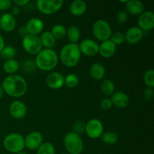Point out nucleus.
<instances>
[{
  "label": "nucleus",
  "mask_w": 154,
  "mask_h": 154,
  "mask_svg": "<svg viewBox=\"0 0 154 154\" xmlns=\"http://www.w3.org/2000/svg\"><path fill=\"white\" fill-rule=\"evenodd\" d=\"M29 2V0H14L13 3H14L15 5L19 7V6H25Z\"/></svg>",
  "instance_id": "a19ab883"
},
{
  "label": "nucleus",
  "mask_w": 154,
  "mask_h": 154,
  "mask_svg": "<svg viewBox=\"0 0 154 154\" xmlns=\"http://www.w3.org/2000/svg\"><path fill=\"white\" fill-rule=\"evenodd\" d=\"M154 92L153 88H150V87H147L144 91V98L147 101L151 100L153 98Z\"/></svg>",
  "instance_id": "58836bf2"
},
{
  "label": "nucleus",
  "mask_w": 154,
  "mask_h": 154,
  "mask_svg": "<svg viewBox=\"0 0 154 154\" xmlns=\"http://www.w3.org/2000/svg\"><path fill=\"white\" fill-rule=\"evenodd\" d=\"M59 63L58 55L53 49H42L36 55L35 63L36 68L45 72H50L55 69Z\"/></svg>",
  "instance_id": "f03ea898"
},
{
  "label": "nucleus",
  "mask_w": 154,
  "mask_h": 154,
  "mask_svg": "<svg viewBox=\"0 0 154 154\" xmlns=\"http://www.w3.org/2000/svg\"><path fill=\"white\" fill-rule=\"evenodd\" d=\"M3 96H4V91H3V89L2 87V86H0V100L2 99Z\"/></svg>",
  "instance_id": "c03bdc74"
},
{
  "label": "nucleus",
  "mask_w": 154,
  "mask_h": 154,
  "mask_svg": "<svg viewBox=\"0 0 154 154\" xmlns=\"http://www.w3.org/2000/svg\"><path fill=\"white\" fill-rule=\"evenodd\" d=\"M78 45L81 54L87 57H94L99 54V45L93 39H84Z\"/></svg>",
  "instance_id": "9d476101"
},
{
  "label": "nucleus",
  "mask_w": 154,
  "mask_h": 154,
  "mask_svg": "<svg viewBox=\"0 0 154 154\" xmlns=\"http://www.w3.org/2000/svg\"><path fill=\"white\" fill-rule=\"evenodd\" d=\"M66 36L70 43L77 44V42L81 38V30L76 26H72L66 31Z\"/></svg>",
  "instance_id": "b1692460"
},
{
  "label": "nucleus",
  "mask_w": 154,
  "mask_h": 154,
  "mask_svg": "<svg viewBox=\"0 0 154 154\" xmlns=\"http://www.w3.org/2000/svg\"><path fill=\"white\" fill-rule=\"evenodd\" d=\"M42 47H45L46 49H52L56 45L57 40L53 36L50 31H45L42 32L39 37Z\"/></svg>",
  "instance_id": "5701e85b"
},
{
  "label": "nucleus",
  "mask_w": 154,
  "mask_h": 154,
  "mask_svg": "<svg viewBox=\"0 0 154 154\" xmlns=\"http://www.w3.org/2000/svg\"><path fill=\"white\" fill-rule=\"evenodd\" d=\"M104 132V126L99 119L93 118L88 120L86 123L85 133L92 139H97L100 138Z\"/></svg>",
  "instance_id": "1a4fd4ad"
},
{
  "label": "nucleus",
  "mask_w": 154,
  "mask_h": 154,
  "mask_svg": "<svg viewBox=\"0 0 154 154\" xmlns=\"http://www.w3.org/2000/svg\"><path fill=\"white\" fill-rule=\"evenodd\" d=\"M17 154H27V153H26V152H23V151H21V152H20V153H17Z\"/></svg>",
  "instance_id": "a18cd8bd"
},
{
  "label": "nucleus",
  "mask_w": 154,
  "mask_h": 154,
  "mask_svg": "<svg viewBox=\"0 0 154 154\" xmlns=\"http://www.w3.org/2000/svg\"><path fill=\"white\" fill-rule=\"evenodd\" d=\"M4 93L13 98H20L26 94L28 89L26 81L19 75H11L2 84Z\"/></svg>",
  "instance_id": "f257e3e1"
},
{
  "label": "nucleus",
  "mask_w": 154,
  "mask_h": 154,
  "mask_svg": "<svg viewBox=\"0 0 154 154\" xmlns=\"http://www.w3.org/2000/svg\"><path fill=\"white\" fill-rule=\"evenodd\" d=\"M3 145L6 150L12 153H18L25 147L24 138L19 133L12 132L5 137Z\"/></svg>",
  "instance_id": "20e7f679"
},
{
  "label": "nucleus",
  "mask_w": 154,
  "mask_h": 154,
  "mask_svg": "<svg viewBox=\"0 0 154 154\" xmlns=\"http://www.w3.org/2000/svg\"><path fill=\"white\" fill-rule=\"evenodd\" d=\"M11 14L12 15V16H17V15H18L20 14V8L19 7H17V6L14 5L13 6V7H11Z\"/></svg>",
  "instance_id": "79ce46f5"
},
{
  "label": "nucleus",
  "mask_w": 154,
  "mask_h": 154,
  "mask_svg": "<svg viewBox=\"0 0 154 154\" xmlns=\"http://www.w3.org/2000/svg\"><path fill=\"white\" fill-rule=\"evenodd\" d=\"M66 31L67 29L66 27L62 24H57L52 27L51 32L53 35L56 40H60V39L64 38L66 36Z\"/></svg>",
  "instance_id": "cd10ccee"
},
{
  "label": "nucleus",
  "mask_w": 154,
  "mask_h": 154,
  "mask_svg": "<svg viewBox=\"0 0 154 154\" xmlns=\"http://www.w3.org/2000/svg\"><path fill=\"white\" fill-rule=\"evenodd\" d=\"M87 8V5L84 0H75L72 2L69 7V11L72 15L80 17L84 14Z\"/></svg>",
  "instance_id": "412c9836"
},
{
  "label": "nucleus",
  "mask_w": 154,
  "mask_h": 154,
  "mask_svg": "<svg viewBox=\"0 0 154 154\" xmlns=\"http://www.w3.org/2000/svg\"><path fill=\"white\" fill-rule=\"evenodd\" d=\"M101 91L105 96H111L115 92V85L111 80L105 79L102 82L100 86Z\"/></svg>",
  "instance_id": "393cba45"
},
{
  "label": "nucleus",
  "mask_w": 154,
  "mask_h": 154,
  "mask_svg": "<svg viewBox=\"0 0 154 154\" xmlns=\"http://www.w3.org/2000/svg\"><path fill=\"white\" fill-rule=\"evenodd\" d=\"M111 101L113 106L118 108H126L129 106L130 99L126 93L123 91H117L113 93L111 96Z\"/></svg>",
  "instance_id": "dca6fc26"
},
{
  "label": "nucleus",
  "mask_w": 154,
  "mask_h": 154,
  "mask_svg": "<svg viewBox=\"0 0 154 154\" xmlns=\"http://www.w3.org/2000/svg\"><path fill=\"white\" fill-rule=\"evenodd\" d=\"M63 5V0H38L36 2V7L39 11L46 15L56 14L60 10Z\"/></svg>",
  "instance_id": "0eeeda50"
},
{
  "label": "nucleus",
  "mask_w": 154,
  "mask_h": 154,
  "mask_svg": "<svg viewBox=\"0 0 154 154\" xmlns=\"http://www.w3.org/2000/svg\"><path fill=\"white\" fill-rule=\"evenodd\" d=\"M125 11L132 15H140L144 11V5L139 0H127Z\"/></svg>",
  "instance_id": "aec40b11"
},
{
  "label": "nucleus",
  "mask_w": 154,
  "mask_h": 154,
  "mask_svg": "<svg viewBox=\"0 0 154 154\" xmlns=\"http://www.w3.org/2000/svg\"><path fill=\"white\" fill-rule=\"evenodd\" d=\"M124 35L125 41L129 45H134L141 42L144 35V32L139 27L132 26L128 29Z\"/></svg>",
  "instance_id": "2eb2a0df"
},
{
  "label": "nucleus",
  "mask_w": 154,
  "mask_h": 154,
  "mask_svg": "<svg viewBox=\"0 0 154 154\" xmlns=\"http://www.w3.org/2000/svg\"><path fill=\"white\" fill-rule=\"evenodd\" d=\"M129 15L128 13L125 10H121L117 13V20L119 23L123 24L127 22Z\"/></svg>",
  "instance_id": "c9c22d12"
},
{
  "label": "nucleus",
  "mask_w": 154,
  "mask_h": 154,
  "mask_svg": "<svg viewBox=\"0 0 154 154\" xmlns=\"http://www.w3.org/2000/svg\"><path fill=\"white\" fill-rule=\"evenodd\" d=\"M0 17H1V16H0Z\"/></svg>",
  "instance_id": "09e8293b"
},
{
  "label": "nucleus",
  "mask_w": 154,
  "mask_h": 154,
  "mask_svg": "<svg viewBox=\"0 0 154 154\" xmlns=\"http://www.w3.org/2000/svg\"><path fill=\"white\" fill-rule=\"evenodd\" d=\"M86 123L82 120H78L75 122L72 127V132L78 135H81L85 132Z\"/></svg>",
  "instance_id": "f704fd0d"
},
{
  "label": "nucleus",
  "mask_w": 154,
  "mask_h": 154,
  "mask_svg": "<svg viewBox=\"0 0 154 154\" xmlns=\"http://www.w3.org/2000/svg\"><path fill=\"white\" fill-rule=\"evenodd\" d=\"M22 46L24 51L31 55H37L43 48L38 36L30 34L23 38Z\"/></svg>",
  "instance_id": "6e6552de"
},
{
  "label": "nucleus",
  "mask_w": 154,
  "mask_h": 154,
  "mask_svg": "<svg viewBox=\"0 0 154 154\" xmlns=\"http://www.w3.org/2000/svg\"><path fill=\"white\" fill-rule=\"evenodd\" d=\"M4 47H5L4 38H3L2 35L0 34V53H1V51H2V49L4 48Z\"/></svg>",
  "instance_id": "37998d69"
},
{
  "label": "nucleus",
  "mask_w": 154,
  "mask_h": 154,
  "mask_svg": "<svg viewBox=\"0 0 154 154\" xmlns=\"http://www.w3.org/2000/svg\"><path fill=\"white\" fill-rule=\"evenodd\" d=\"M110 40L117 46V45H120L124 43L125 42V35L121 32H115L112 33Z\"/></svg>",
  "instance_id": "473e14b6"
},
{
  "label": "nucleus",
  "mask_w": 154,
  "mask_h": 154,
  "mask_svg": "<svg viewBox=\"0 0 154 154\" xmlns=\"http://www.w3.org/2000/svg\"><path fill=\"white\" fill-rule=\"evenodd\" d=\"M65 77L59 72H52L48 74L45 79V83L49 88L52 90H58L64 85Z\"/></svg>",
  "instance_id": "f8f14e48"
},
{
  "label": "nucleus",
  "mask_w": 154,
  "mask_h": 154,
  "mask_svg": "<svg viewBox=\"0 0 154 154\" xmlns=\"http://www.w3.org/2000/svg\"><path fill=\"white\" fill-rule=\"evenodd\" d=\"M92 30L95 38L102 42L109 40L112 35L111 26L105 20L100 19L96 20L93 23Z\"/></svg>",
  "instance_id": "423d86ee"
},
{
  "label": "nucleus",
  "mask_w": 154,
  "mask_h": 154,
  "mask_svg": "<svg viewBox=\"0 0 154 154\" xmlns=\"http://www.w3.org/2000/svg\"><path fill=\"white\" fill-rule=\"evenodd\" d=\"M16 49L13 46H5L2 51L0 53V55L2 58L8 60L14 59V57L16 56Z\"/></svg>",
  "instance_id": "c756f323"
},
{
  "label": "nucleus",
  "mask_w": 154,
  "mask_h": 154,
  "mask_svg": "<svg viewBox=\"0 0 154 154\" xmlns=\"http://www.w3.org/2000/svg\"><path fill=\"white\" fill-rule=\"evenodd\" d=\"M26 27L28 30L29 34L38 35L43 32L45 24H44L43 21L39 18L33 17L29 20L28 22L26 23Z\"/></svg>",
  "instance_id": "a211bd4d"
},
{
  "label": "nucleus",
  "mask_w": 154,
  "mask_h": 154,
  "mask_svg": "<svg viewBox=\"0 0 154 154\" xmlns=\"http://www.w3.org/2000/svg\"><path fill=\"white\" fill-rule=\"evenodd\" d=\"M16 25V19L10 13H5L0 17V28L5 32L14 31Z\"/></svg>",
  "instance_id": "f3484780"
},
{
  "label": "nucleus",
  "mask_w": 154,
  "mask_h": 154,
  "mask_svg": "<svg viewBox=\"0 0 154 154\" xmlns=\"http://www.w3.org/2000/svg\"><path fill=\"white\" fill-rule=\"evenodd\" d=\"M90 75L93 80L100 81L105 76V69L100 63H94L90 69Z\"/></svg>",
  "instance_id": "4be33fe9"
},
{
  "label": "nucleus",
  "mask_w": 154,
  "mask_h": 154,
  "mask_svg": "<svg viewBox=\"0 0 154 154\" xmlns=\"http://www.w3.org/2000/svg\"><path fill=\"white\" fill-rule=\"evenodd\" d=\"M63 144L69 154H81L84 150L82 138L73 132H69L65 135Z\"/></svg>",
  "instance_id": "39448f33"
},
{
  "label": "nucleus",
  "mask_w": 154,
  "mask_h": 154,
  "mask_svg": "<svg viewBox=\"0 0 154 154\" xmlns=\"http://www.w3.org/2000/svg\"><path fill=\"white\" fill-rule=\"evenodd\" d=\"M0 131H1V129H0Z\"/></svg>",
  "instance_id": "de8ad7c7"
},
{
  "label": "nucleus",
  "mask_w": 154,
  "mask_h": 154,
  "mask_svg": "<svg viewBox=\"0 0 154 154\" xmlns=\"http://www.w3.org/2000/svg\"><path fill=\"white\" fill-rule=\"evenodd\" d=\"M81 57V52L78 44L69 43L62 48L60 53V59L66 67L76 66Z\"/></svg>",
  "instance_id": "7ed1b4c3"
},
{
  "label": "nucleus",
  "mask_w": 154,
  "mask_h": 154,
  "mask_svg": "<svg viewBox=\"0 0 154 154\" xmlns=\"http://www.w3.org/2000/svg\"><path fill=\"white\" fill-rule=\"evenodd\" d=\"M62 154H69V153H62Z\"/></svg>",
  "instance_id": "49530a36"
},
{
  "label": "nucleus",
  "mask_w": 154,
  "mask_h": 154,
  "mask_svg": "<svg viewBox=\"0 0 154 154\" xmlns=\"http://www.w3.org/2000/svg\"><path fill=\"white\" fill-rule=\"evenodd\" d=\"M20 68V64L14 59L5 60L3 64V69L6 73L9 75H14L15 72L18 71Z\"/></svg>",
  "instance_id": "a878e982"
},
{
  "label": "nucleus",
  "mask_w": 154,
  "mask_h": 154,
  "mask_svg": "<svg viewBox=\"0 0 154 154\" xmlns=\"http://www.w3.org/2000/svg\"><path fill=\"white\" fill-rule=\"evenodd\" d=\"M113 107L112 102H111V99H108V98H105V99H102L100 102V108L102 110H105V111H108L110 110Z\"/></svg>",
  "instance_id": "e433bc0d"
},
{
  "label": "nucleus",
  "mask_w": 154,
  "mask_h": 154,
  "mask_svg": "<svg viewBox=\"0 0 154 154\" xmlns=\"http://www.w3.org/2000/svg\"><path fill=\"white\" fill-rule=\"evenodd\" d=\"M138 26L142 31H149L154 27V14L151 11H144L138 19Z\"/></svg>",
  "instance_id": "ddd939ff"
},
{
  "label": "nucleus",
  "mask_w": 154,
  "mask_h": 154,
  "mask_svg": "<svg viewBox=\"0 0 154 154\" xmlns=\"http://www.w3.org/2000/svg\"><path fill=\"white\" fill-rule=\"evenodd\" d=\"M43 143V136L37 131H34L24 138V144L27 149L30 150H37Z\"/></svg>",
  "instance_id": "9b49d317"
},
{
  "label": "nucleus",
  "mask_w": 154,
  "mask_h": 154,
  "mask_svg": "<svg viewBox=\"0 0 154 154\" xmlns=\"http://www.w3.org/2000/svg\"><path fill=\"white\" fill-rule=\"evenodd\" d=\"M18 35H19L21 38H24L25 36H26L27 35H29L28 30H27L26 26L20 27L19 29H18Z\"/></svg>",
  "instance_id": "ea45409f"
},
{
  "label": "nucleus",
  "mask_w": 154,
  "mask_h": 154,
  "mask_svg": "<svg viewBox=\"0 0 154 154\" xmlns=\"http://www.w3.org/2000/svg\"><path fill=\"white\" fill-rule=\"evenodd\" d=\"M79 83V78L75 74H69L65 77L64 85L69 88H74Z\"/></svg>",
  "instance_id": "7c9ffc66"
},
{
  "label": "nucleus",
  "mask_w": 154,
  "mask_h": 154,
  "mask_svg": "<svg viewBox=\"0 0 154 154\" xmlns=\"http://www.w3.org/2000/svg\"><path fill=\"white\" fill-rule=\"evenodd\" d=\"M117 46L109 39L100 44L99 53L104 58H110L115 54Z\"/></svg>",
  "instance_id": "6ab92c4d"
},
{
  "label": "nucleus",
  "mask_w": 154,
  "mask_h": 154,
  "mask_svg": "<svg viewBox=\"0 0 154 154\" xmlns=\"http://www.w3.org/2000/svg\"><path fill=\"white\" fill-rule=\"evenodd\" d=\"M11 116L14 119H23L27 114V108L25 104L19 100L14 101L9 106Z\"/></svg>",
  "instance_id": "4468645a"
},
{
  "label": "nucleus",
  "mask_w": 154,
  "mask_h": 154,
  "mask_svg": "<svg viewBox=\"0 0 154 154\" xmlns=\"http://www.w3.org/2000/svg\"><path fill=\"white\" fill-rule=\"evenodd\" d=\"M22 69L26 73H32L36 69L35 61L33 60H26L23 62Z\"/></svg>",
  "instance_id": "72a5a7b5"
},
{
  "label": "nucleus",
  "mask_w": 154,
  "mask_h": 154,
  "mask_svg": "<svg viewBox=\"0 0 154 154\" xmlns=\"http://www.w3.org/2000/svg\"><path fill=\"white\" fill-rule=\"evenodd\" d=\"M36 154H56V149L51 142H43L37 149Z\"/></svg>",
  "instance_id": "c85d7f7f"
},
{
  "label": "nucleus",
  "mask_w": 154,
  "mask_h": 154,
  "mask_svg": "<svg viewBox=\"0 0 154 154\" xmlns=\"http://www.w3.org/2000/svg\"><path fill=\"white\" fill-rule=\"evenodd\" d=\"M12 6V2L10 0H0V11H7Z\"/></svg>",
  "instance_id": "4c0bfd02"
},
{
  "label": "nucleus",
  "mask_w": 154,
  "mask_h": 154,
  "mask_svg": "<svg viewBox=\"0 0 154 154\" xmlns=\"http://www.w3.org/2000/svg\"><path fill=\"white\" fill-rule=\"evenodd\" d=\"M144 81L147 87H154V70L148 69L144 75Z\"/></svg>",
  "instance_id": "2f4dec72"
},
{
  "label": "nucleus",
  "mask_w": 154,
  "mask_h": 154,
  "mask_svg": "<svg viewBox=\"0 0 154 154\" xmlns=\"http://www.w3.org/2000/svg\"><path fill=\"white\" fill-rule=\"evenodd\" d=\"M102 141L108 145H114L118 141V135L112 131H107L102 135Z\"/></svg>",
  "instance_id": "bb28decb"
}]
</instances>
